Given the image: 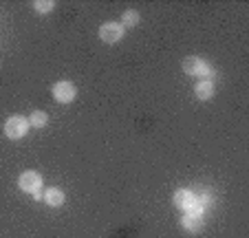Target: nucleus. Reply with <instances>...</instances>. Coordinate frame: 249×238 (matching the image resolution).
Listing matches in <instances>:
<instances>
[{
	"mask_svg": "<svg viewBox=\"0 0 249 238\" xmlns=\"http://www.w3.org/2000/svg\"><path fill=\"white\" fill-rule=\"evenodd\" d=\"M196 199H198V205H201L203 212L210 210V207L214 205V196H212L210 192H201V194H196Z\"/></svg>",
	"mask_w": 249,
	"mask_h": 238,
	"instance_id": "ddd939ff",
	"label": "nucleus"
},
{
	"mask_svg": "<svg viewBox=\"0 0 249 238\" xmlns=\"http://www.w3.org/2000/svg\"><path fill=\"white\" fill-rule=\"evenodd\" d=\"M49 124V115L44 110H33L31 115H29V126L33 128H44Z\"/></svg>",
	"mask_w": 249,
	"mask_h": 238,
	"instance_id": "9b49d317",
	"label": "nucleus"
},
{
	"mask_svg": "<svg viewBox=\"0 0 249 238\" xmlns=\"http://www.w3.org/2000/svg\"><path fill=\"white\" fill-rule=\"evenodd\" d=\"M42 199H44V203H47L49 207H62L64 205V201H66L64 192H62L60 187H49V190L42 194Z\"/></svg>",
	"mask_w": 249,
	"mask_h": 238,
	"instance_id": "1a4fd4ad",
	"label": "nucleus"
},
{
	"mask_svg": "<svg viewBox=\"0 0 249 238\" xmlns=\"http://www.w3.org/2000/svg\"><path fill=\"white\" fill-rule=\"evenodd\" d=\"M29 128H31L29 126V119H24V117H20V115H14L5 122V135H7V139H11V141H20L29 132Z\"/></svg>",
	"mask_w": 249,
	"mask_h": 238,
	"instance_id": "20e7f679",
	"label": "nucleus"
},
{
	"mask_svg": "<svg viewBox=\"0 0 249 238\" xmlns=\"http://www.w3.org/2000/svg\"><path fill=\"white\" fill-rule=\"evenodd\" d=\"M33 9L38 11V14H49L51 9H55V2H53V0H36V2H33Z\"/></svg>",
	"mask_w": 249,
	"mask_h": 238,
	"instance_id": "f8f14e48",
	"label": "nucleus"
},
{
	"mask_svg": "<svg viewBox=\"0 0 249 238\" xmlns=\"http://www.w3.org/2000/svg\"><path fill=\"white\" fill-rule=\"evenodd\" d=\"M203 225H205V220H203L201 214H183V219H181V227L190 234H198L203 229Z\"/></svg>",
	"mask_w": 249,
	"mask_h": 238,
	"instance_id": "0eeeda50",
	"label": "nucleus"
},
{
	"mask_svg": "<svg viewBox=\"0 0 249 238\" xmlns=\"http://www.w3.org/2000/svg\"><path fill=\"white\" fill-rule=\"evenodd\" d=\"M172 201H174V205L179 207V210H183L185 214H201L203 216V210H201V205H198V199L192 190H177L172 196Z\"/></svg>",
	"mask_w": 249,
	"mask_h": 238,
	"instance_id": "f257e3e1",
	"label": "nucleus"
},
{
	"mask_svg": "<svg viewBox=\"0 0 249 238\" xmlns=\"http://www.w3.org/2000/svg\"><path fill=\"white\" fill-rule=\"evenodd\" d=\"M124 31H126V29L119 22H106L99 27V37H102L106 44H115L124 37Z\"/></svg>",
	"mask_w": 249,
	"mask_h": 238,
	"instance_id": "423d86ee",
	"label": "nucleus"
},
{
	"mask_svg": "<svg viewBox=\"0 0 249 238\" xmlns=\"http://www.w3.org/2000/svg\"><path fill=\"white\" fill-rule=\"evenodd\" d=\"M214 91H216V86H214L212 79H201V82H196V86H194V93H196V97L201 99V102H207V99L214 97Z\"/></svg>",
	"mask_w": 249,
	"mask_h": 238,
	"instance_id": "6e6552de",
	"label": "nucleus"
},
{
	"mask_svg": "<svg viewBox=\"0 0 249 238\" xmlns=\"http://www.w3.org/2000/svg\"><path fill=\"white\" fill-rule=\"evenodd\" d=\"M139 20H141V16H139V11H135V9H126L124 11V16H122V27L124 29H132V27H137L139 24Z\"/></svg>",
	"mask_w": 249,
	"mask_h": 238,
	"instance_id": "9d476101",
	"label": "nucleus"
},
{
	"mask_svg": "<svg viewBox=\"0 0 249 238\" xmlns=\"http://www.w3.org/2000/svg\"><path fill=\"white\" fill-rule=\"evenodd\" d=\"M181 66H183V71L188 75H194V77H214L216 75V71L212 69L210 64H207L203 57H196V55H190V57H185L183 62H181Z\"/></svg>",
	"mask_w": 249,
	"mask_h": 238,
	"instance_id": "f03ea898",
	"label": "nucleus"
},
{
	"mask_svg": "<svg viewBox=\"0 0 249 238\" xmlns=\"http://www.w3.org/2000/svg\"><path fill=\"white\" fill-rule=\"evenodd\" d=\"M51 93H53V97H55L57 104H71V102H75V97H77L75 84H73V82H66V79L55 82Z\"/></svg>",
	"mask_w": 249,
	"mask_h": 238,
	"instance_id": "39448f33",
	"label": "nucleus"
},
{
	"mask_svg": "<svg viewBox=\"0 0 249 238\" xmlns=\"http://www.w3.org/2000/svg\"><path fill=\"white\" fill-rule=\"evenodd\" d=\"M18 187L24 194H31V196H36V199H40V196H42V177H40L36 170H27V172L20 174Z\"/></svg>",
	"mask_w": 249,
	"mask_h": 238,
	"instance_id": "7ed1b4c3",
	"label": "nucleus"
}]
</instances>
